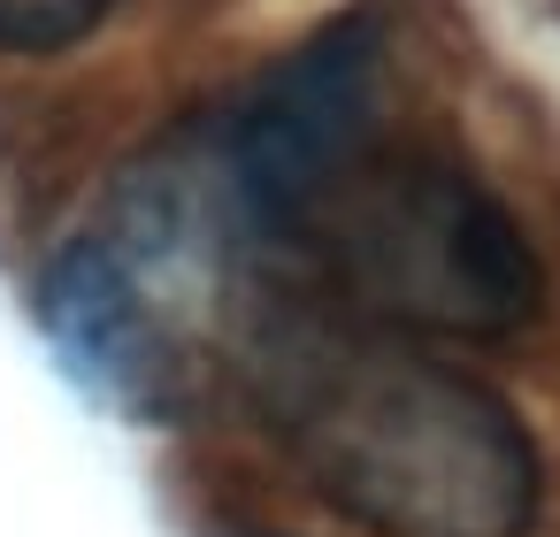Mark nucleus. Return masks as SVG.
I'll return each mask as SVG.
<instances>
[{
  "label": "nucleus",
  "mask_w": 560,
  "mask_h": 537,
  "mask_svg": "<svg viewBox=\"0 0 560 537\" xmlns=\"http://www.w3.org/2000/svg\"><path fill=\"white\" fill-rule=\"evenodd\" d=\"M231 369L254 430L346 522L376 537H529L545 460L483 376L323 300H269Z\"/></svg>",
  "instance_id": "obj_1"
},
{
  "label": "nucleus",
  "mask_w": 560,
  "mask_h": 537,
  "mask_svg": "<svg viewBox=\"0 0 560 537\" xmlns=\"http://www.w3.org/2000/svg\"><path fill=\"white\" fill-rule=\"evenodd\" d=\"M277 238L323 277V307L392 338H506L545 307L522 215L438 147L353 154Z\"/></svg>",
  "instance_id": "obj_2"
},
{
  "label": "nucleus",
  "mask_w": 560,
  "mask_h": 537,
  "mask_svg": "<svg viewBox=\"0 0 560 537\" xmlns=\"http://www.w3.org/2000/svg\"><path fill=\"white\" fill-rule=\"evenodd\" d=\"M384 39L369 24H330L246 85L223 124V177L261 231H284L353 154L376 147Z\"/></svg>",
  "instance_id": "obj_3"
},
{
  "label": "nucleus",
  "mask_w": 560,
  "mask_h": 537,
  "mask_svg": "<svg viewBox=\"0 0 560 537\" xmlns=\"http://www.w3.org/2000/svg\"><path fill=\"white\" fill-rule=\"evenodd\" d=\"M108 9L116 0H0V55H24V62L70 55L101 32Z\"/></svg>",
  "instance_id": "obj_4"
}]
</instances>
